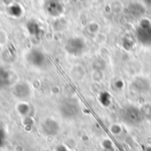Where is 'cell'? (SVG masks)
Masks as SVG:
<instances>
[{
    "label": "cell",
    "instance_id": "6da1fadb",
    "mask_svg": "<svg viewBox=\"0 0 151 151\" xmlns=\"http://www.w3.org/2000/svg\"><path fill=\"white\" fill-rule=\"evenodd\" d=\"M138 41L145 46H151V24L150 22H143L140 25L136 31Z\"/></svg>",
    "mask_w": 151,
    "mask_h": 151
},
{
    "label": "cell",
    "instance_id": "8992f818",
    "mask_svg": "<svg viewBox=\"0 0 151 151\" xmlns=\"http://www.w3.org/2000/svg\"><path fill=\"white\" fill-rule=\"evenodd\" d=\"M12 95L15 98L25 100L31 95V88L26 82H18L12 87Z\"/></svg>",
    "mask_w": 151,
    "mask_h": 151
},
{
    "label": "cell",
    "instance_id": "52a82bcc",
    "mask_svg": "<svg viewBox=\"0 0 151 151\" xmlns=\"http://www.w3.org/2000/svg\"><path fill=\"white\" fill-rule=\"evenodd\" d=\"M42 130L43 134L47 135H54L58 131V125L55 120L48 119L44 120L43 123L42 124Z\"/></svg>",
    "mask_w": 151,
    "mask_h": 151
},
{
    "label": "cell",
    "instance_id": "277c9868",
    "mask_svg": "<svg viewBox=\"0 0 151 151\" xmlns=\"http://www.w3.org/2000/svg\"><path fill=\"white\" fill-rule=\"evenodd\" d=\"M66 51L73 56H80L84 52L85 42L81 38H73L68 40L65 44Z\"/></svg>",
    "mask_w": 151,
    "mask_h": 151
},
{
    "label": "cell",
    "instance_id": "30bf717a",
    "mask_svg": "<svg viewBox=\"0 0 151 151\" xmlns=\"http://www.w3.org/2000/svg\"><path fill=\"white\" fill-rule=\"evenodd\" d=\"M5 142V133L2 127H0V148L4 144Z\"/></svg>",
    "mask_w": 151,
    "mask_h": 151
},
{
    "label": "cell",
    "instance_id": "8fae6325",
    "mask_svg": "<svg viewBox=\"0 0 151 151\" xmlns=\"http://www.w3.org/2000/svg\"><path fill=\"white\" fill-rule=\"evenodd\" d=\"M147 2L148 3H151V0H147Z\"/></svg>",
    "mask_w": 151,
    "mask_h": 151
},
{
    "label": "cell",
    "instance_id": "9c48e42d",
    "mask_svg": "<svg viewBox=\"0 0 151 151\" xmlns=\"http://www.w3.org/2000/svg\"><path fill=\"white\" fill-rule=\"evenodd\" d=\"M100 102L104 106H108L111 104V95L107 92H103L100 95Z\"/></svg>",
    "mask_w": 151,
    "mask_h": 151
},
{
    "label": "cell",
    "instance_id": "5b68a950",
    "mask_svg": "<svg viewBox=\"0 0 151 151\" xmlns=\"http://www.w3.org/2000/svg\"><path fill=\"white\" fill-rule=\"evenodd\" d=\"M122 114L124 119L129 124H136L141 122L142 119V114L140 110L133 106L124 109L122 111Z\"/></svg>",
    "mask_w": 151,
    "mask_h": 151
},
{
    "label": "cell",
    "instance_id": "ba28073f",
    "mask_svg": "<svg viewBox=\"0 0 151 151\" xmlns=\"http://www.w3.org/2000/svg\"><path fill=\"white\" fill-rule=\"evenodd\" d=\"M11 82V75L8 71L0 68V88L8 86Z\"/></svg>",
    "mask_w": 151,
    "mask_h": 151
},
{
    "label": "cell",
    "instance_id": "3957f363",
    "mask_svg": "<svg viewBox=\"0 0 151 151\" xmlns=\"http://www.w3.org/2000/svg\"><path fill=\"white\" fill-rule=\"evenodd\" d=\"M60 111L62 115L65 116V118H73L78 114L80 111V107L75 100L67 99L61 104Z\"/></svg>",
    "mask_w": 151,
    "mask_h": 151
},
{
    "label": "cell",
    "instance_id": "7a4b0ae2",
    "mask_svg": "<svg viewBox=\"0 0 151 151\" xmlns=\"http://www.w3.org/2000/svg\"><path fill=\"white\" fill-rule=\"evenodd\" d=\"M27 60L28 64L36 68H42L47 64V57L46 55L40 50H31L27 55Z\"/></svg>",
    "mask_w": 151,
    "mask_h": 151
}]
</instances>
